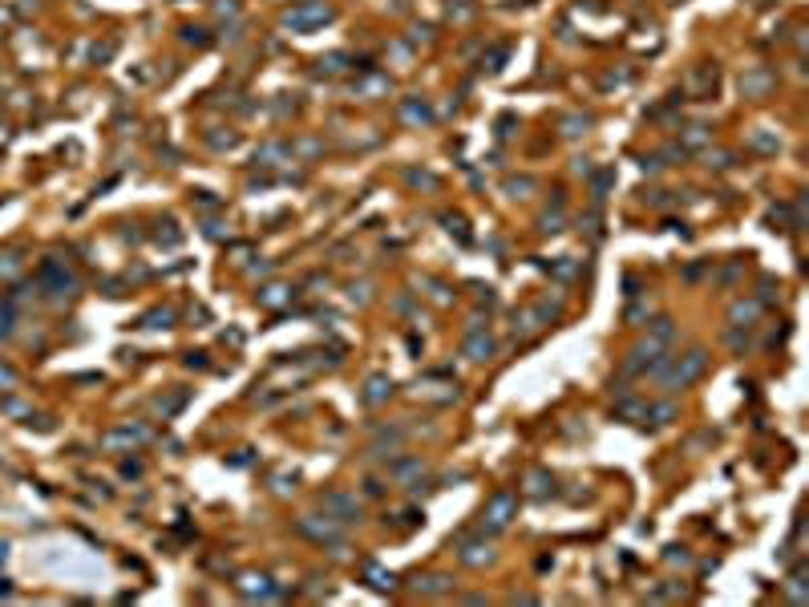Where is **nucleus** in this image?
<instances>
[{"instance_id": "obj_1", "label": "nucleus", "mask_w": 809, "mask_h": 607, "mask_svg": "<svg viewBox=\"0 0 809 607\" xmlns=\"http://www.w3.org/2000/svg\"><path fill=\"white\" fill-rule=\"evenodd\" d=\"M332 17V8L328 4H312V8H300V13H291L287 24H316V21H328Z\"/></svg>"}]
</instances>
